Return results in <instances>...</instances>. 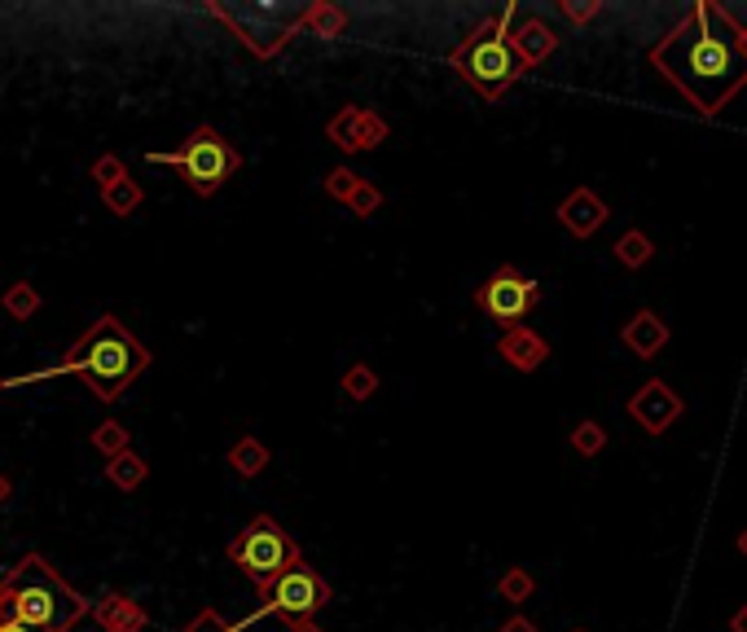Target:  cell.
I'll use <instances>...</instances> for the list:
<instances>
[{"label":"cell","mask_w":747,"mask_h":632,"mask_svg":"<svg viewBox=\"0 0 747 632\" xmlns=\"http://www.w3.org/2000/svg\"><path fill=\"white\" fill-rule=\"evenodd\" d=\"M651 66L700 115H717L747 84V26L730 9L700 0L651 48Z\"/></svg>","instance_id":"obj_1"},{"label":"cell","mask_w":747,"mask_h":632,"mask_svg":"<svg viewBox=\"0 0 747 632\" xmlns=\"http://www.w3.org/2000/svg\"><path fill=\"white\" fill-rule=\"evenodd\" d=\"M154 364V351L119 320V316H97L66 351H62V360L57 364H48V369H40V373H22V378H13V382H4V386H22V382H35V378H62V373H75L97 400H106V404H115L145 369Z\"/></svg>","instance_id":"obj_2"},{"label":"cell","mask_w":747,"mask_h":632,"mask_svg":"<svg viewBox=\"0 0 747 632\" xmlns=\"http://www.w3.org/2000/svg\"><path fill=\"white\" fill-rule=\"evenodd\" d=\"M84 615H93V602L75 593L44 554H26L0 580V620L26 624L35 632H71Z\"/></svg>","instance_id":"obj_3"},{"label":"cell","mask_w":747,"mask_h":632,"mask_svg":"<svg viewBox=\"0 0 747 632\" xmlns=\"http://www.w3.org/2000/svg\"><path fill=\"white\" fill-rule=\"evenodd\" d=\"M510 18H515V4L510 9H501V13H492V18H484L453 53H448V66L479 92V97H488V101H497L519 75H523V62L515 57V48H510Z\"/></svg>","instance_id":"obj_4"},{"label":"cell","mask_w":747,"mask_h":632,"mask_svg":"<svg viewBox=\"0 0 747 632\" xmlns=\"http://www.w3.org/2000/svg\"><path fill=\"white\" fill-rule=\"evenodd\" d=\"M150 163H167V167H176L181 172V181L198 194V198H212V194H220L225 189V181L242 167V150L234 145V141H225L212 123H203V128H194L176 150H154V154H145Z\"/></svg>","instance_id":"obj_5"},{"label":"cell","mask_w":747,"mask_h":632,"mask_svg":"<svg viewBox=\"0 0 747 632\" xmlns=\"http://www.w3.org/2000/svg\"><path fill=\"white\" fill-rule=\"evenodd\" d=\"M225 554H229V563L256 585V593H264L278 576H286L291 567L304 563L295 536H286V532L278 527V519H269V514H256V519L229 541Z\"/></svg>","instance_id":"obj_6"},{"label":"cell","mask_w":747,"mask_h":632,"mask_svg":"<svg viewBox=\"0 0 747 632\" xmlns=\"http://www.w3.org/2000/svg\"><path fill=\"white\" fill-rule=\"evenodd\" d=\"M207 13L220 18L256 57H273L300 35L308 4H220V0H207Z\"/></svg>","instance_id":"obj_7"},{"label":"cell","mask_w":747,"mask_h":632,"mask_svg":"<svg viewBox=\"0 0 747 632\" xmlns=\"http://www.w3.org/2000/svg\"><path fill=\"white\" fill-rule=\"evenodd\" d=\"M331 602V585L313 571V567H291L286 576H278L264 593H260V611L264 615H278L286 624H300V620H313L322 607Z\"/></svg>","instance_id":"obj_8"},{"label":"cell","mask_w":747,"mask_h":632,"mask_svg":"<svg viewBox=\"0 0 747 632\" xmlns=\"http://www.w3.org/2000/svg\"><path fill=\"white\" fill-rule=\"evenodd\" d=\"M541 299V286L532 277H523L519 269H497L479 291H475V304L484 308V316H492L501 329H519L523 316L537 308Z\"/></svg>","instance_id":"obj_9"},{"label":"cell","mask_w":747,"mask_h":632,"mask_svg":"<svg viewBox=\"0 0 747 632\" xmlns=\"http://www.w3.org/2000/svg\"><path fill=\"white\" fill-rule=\"evenodd\" d=\"M326 137L344 150V154H366V150H378L387 141V119L378 110H366V106H344L331 123H326Z\"/></svg>","instance_id":"obj_10"},{"label":"cell","mask_w":747,"mask_h":632,"mask_svg":"<svg viewBox=\"0 0 747 632\" xmlns=\"http://www.w3.org/2000/svg\"><path fill=\"white\" fill-rule=\"evenodd\" d=\"M682 395L669 386V382H660V378H651L647 386H638L634 391V400H629V413H634V422L647 431V435H664L678 417H682Z\"/></svg>","instance_id":"obj_11"},{"label":"cell","mask_w":747,"mask_h":632,"mask_svg":"<svg viewBox=\"0 0 747 632\" xmlns=\"http://www.w3.org/2000/svg\"><path fill=\"white\" fill-rule=\"evenodd\" d=\"M93 620H97V629L101 632H145L150 629L145 607L132 602V598L119 593V589H110V593H101V598L93 602Z\"/></svg>","instance_id":"obj_12"},{"label":"cell","mask_w":747,"mask_h":632,"mask_svg":"<svg viewBox=\"0 0 747 632\" xmlns=\"http://www.w3.org/2000/svg\"><path fill=\"white\" fill-rule=\"evenodd\" d=\"M559 220H563L567 233L594 238V233L607 225V203H603L594 189H572V194L559 203Z\"/></svg>","instance_id":"obj_13"},{"label":"cell","mask_w":747,"mask_h":632,"mask_svg":"<svg viewBox=\"0 0 747 632\" xmlns=\"http://www.w3.org/2000/svg\"><path fill=\"white\" fill-rule=\"evenodd\" d=\"M497 351H501V356H506V364H510V369H519V373L541 369V364H545V356H550L545 338H541L537 329H528V325L506 329V334H501V342H497Z\"/></svg>","instance_id":"obj_14"},{"label":"cell","mask_w":747,"mask_h":632,"mask_svg":"<svg viewBox=\"0 0 747 632\" xmlns=\"http://www.w3.org/2000/svg\"><path fill=\"white\" fill-rule=\"evenodd\" d=\"M510 48H515V57L523 62V70H532V66H541V62L559 48V35H554L541 18H528V22L510 35Z\"/></svg>","instance_id":"obj_15"},{"label":"cell","mask_w":747,"mask_h":632,"mask_svg":"<svg viewBox=\"0 0 747 632\" xmlns=\"http://www.w3.org/2000/svg\"><path fill=\"white\" fill-rule=\"evenodd\" d=\"M625 347H629L634 356L651 360V356H660V351L669 347V325L651 313V308H642V313H634V320L625 325Z\"/></svg>","instance_id":"obj_16"},{"label":"cell","mask_w":747,"mask_h":632,"mask_svg":"<svg viewBox=\"0 0 747 632\" xmlns=\"http://www.w3.org/2000/svg\"><path fill=\"white\" fill-rule=\"evenodd\" d=\"M106 479H110V488H119V492H137V488L150 479V466H145V457H137V453L128 448V453H119V457L106 461Z\"/></svg>","instance_id":"obj_17"},{"label":"cell","mask_w":747,"mask_h":632,"mask_svg":"<svg viewBox=\"0 0 747 632\" xmlns=\"http://www.w3.org/2000/svg\"><path fill=\"white\" fill-rule=\"evenodd\" d=\"M229 470L242 475V479H256L269 470V448L256 439V435H242L234 448H229Z\"/></svg>","instance_id":"obj_18"},{"label":"cell","mask_w":747,"mask_h":632,"mask_svg":"<svg viewBox=\"0 0 747 632\" xmlns=\"http://www.w3.org/2000/svg\"><path fill=\"white\" fill-rule=\"evenodd\" d=\"M101 203H106V211H110V216H119V220L137 216V211H141V203H145V194H141V181H132V176L115 181L110 189H101Z\"/></svg>","instance_id":"obj_19"},{"label":"cell","mask_w":747,"mask_h":632,"mask_svg":"<svg viewBox=\"0 0 747 632\" xmlns=\"http://www.w3.org/2000/svg\"><path fill=\"white\" fill-rule=\"evenodd\" d=\"M304 26H308V31H317L322 40H335V35H344V26H348V13H344L339 4H326V0H317V4H308V13H304Z\"/></svg>","instance_id":"obj_20"},{"label":"cell","mask_w":747,"mask_h":632,"mask_svg":"<svg viewBox=\"0 0 747 632\" xmlns=\"http://www.w3.org/2000/svg\"><path fill=\"white\" fill-rule=\"evenodd\" d=\"M40 291L31 286V282H13L4 295H0V308H4V316H13V320H31V316L40 313Z\"/></svg>","instance_id":"obj_21"},{"label":"cell","mask_w":747,"mask_h":632,"mask_svg":"<svg viewBox=\"0 0 747 632\" xmlns=\"http://www.w3.org/2000/svg\"><path fill=\"white\" fill-rule=\"evenodd\" d=\"M651 255H656V247H651V238H647L642 229H629V233L616 242V260H620L625 269H642V264H651Z\"/></svg>","instance_id":"obj_22"},{"label":"cell","mask_w":747,"mask_h":632,"mask_svg":"<svg viewBox=\"0 0 747 632\" xmlns=\"http://www.w3.org/2000/svg\"><path fill=\"white\" fill-rule=\"evenodd\" d=\"M88 444H93L101 457H119V453H128L132 435H128V426H123V422H101V426L88 435Z\"/></svg>","instance_id":"obj_23"},{"label":"cell","mask_w":747,"mask_h":632,"mask_svg":"<svg viewBox=\"0 0 747 632\" xmlns=\"http://www.w3.org/2000/svg\"><path fill=\"white\" fill-rule=\"evenodd\" d=\"M572 448H576L581 457H598V453L607 448V431H603L598 422H581V426L572 431Z\"/></svg>","instance_id":"obj_24"},{"label":"cell","mask_w":747,"mask_h":632,"mask_svg":"<svg viewBox=\"0 0 747 632\" xmlns=\"http://www.w3.org/2000/svg\"><path fill=\"white\" fill-rule=\"evenodd\" d=\"M344 391H348V400H370L374 391H378V373H374L370 364H353L344 373Z\"/></svg>","instance_id":"obj_25"},{"label":"cell","mask_w":747,"mask_h":632,"mask_svg":"<svg viewBox=\"0 0 747 632\" xmlns=\"http://www.w3.org/2000/svg\"><path fill=\"white\" fill-rule=\"evenodd\" d=\"M497 593H501L506 602H528V598H532V576H528L523 567H510V571L497 580Z\"/></svg>","instance_id":"obj_26"},{"label":"cell","mask_w":747,"mask_h":632,"mask_svg":"<svg viewBox=\"0 0 747 632\" xmlns=\"http://www.w3.org/2000/svg\"><path fill=\"white\" fill-rule=\"evenodd\" d=\"M344 207H348L353 216H361V220H370L374 211L382 207V189H378V185H370V181H361V185L353 189V198H348Z\"/></svg>","instance_id":"obj_27"},{"label":"cell","mask_w":747,"mask_h":632,"mask_svg":"<svg viewBox=\"0 0 747 632\" xmlns=\"http://www.w3.org/2000/svg\"><path fill=\"white\" fill-rule=\"evenodd\" d=\"M128 176V167H123V159L119 154H101L97 163H93V181H97V189H110L115 181H123Z\"/></svg>","instance_id":"obj_28"},{"label":"cell","mask_w":747,"mask_h":632,"mask_svg":"<svg viewBox=\"0 0 747 632\" xmlns=\"http://www.w3.org/2000/svg\"><path fill=\"white\" fill-rule=\"evenodd\" d=\"M357 185H361V176H357V172H348V167H335V172H326V194H331L335 203H348Z\"/></svg>","instance_id":"obj_29"},{"label":"cell","mask_w":747,"mask_h":632,"mask_svg":"<svg viewBox=\"0 0 747 632\" xmlns=\"http://www.w3.org/2000/svg\"><path fill=\"white\" fill-rule=\"evenodd\" d=\"M181 632H242V624H229L220 611H198Z\"/></svg>","instance_id":"obj_30"},{"label":"cell","mask_w":747,"mask_h":632,"mask_svg":"<svg viewBox=\"0 0 747 632\" xmlns=\"http://www.w3.org/2000/svg\"><path fill=\"white\" fill-rule=\"evenodd\" d=\"M563 13H567L572 22H589V18H598V13H603V4H598V0H585V4L563 0Z\"/></svg>","instance_id":"obj_31"},{"label":"cell","mask_w":747,"mask_h":632,"mask_svg":"<svg viewBox=\"0 0 747 632\" xmlns=\"http://www.w3.org/2000/svg\"><path fill=\"white\" fill-rule=\"evenodd\" d=\"M497 632H537V624H532V620H523V615H515V620H506Z\"/></svg>","instance_id":"obj_32"},{"label":"cell","mask_w":747,"mask_h":632,"mask_svg":"<svg viewBox=\"0 0 747 632\" xmlns=\"http://www.w3.org/2000/svg\"><path fill=\"white\" fill-rule=\"evenodd\" d=\"M730 632H747V607L735 611V620H730Z\"/></svg>","instance_id":"obj_33"},{"label":"cell","mask_w":747,"mask_h":632,"mask_svg":"<svg viewBox=\"0 0 747 632\" xmlns=\"http://www.w3.org/2000/svg\"><path fill=\"white\" fill-rule=\"evenodd\" d=\"M286 632H326V629H317L313 620H300V624H286Z\"/></svg>","instance_id":"obj_34"},{"label":"cell","mask_w":747,"mask_h":632,"mask_svg":"<svg viewBox=\"0 0 747 632\" xmlns=\"http://www.w3.org/2000/svg\"><path fill=\"white\" fill-rule=\"evenodd\" d=\"M13 497V483H9V475H0V505Z\"/></svg>","instance_id":"obj_35"},{"label":"cell","mask_w":747,"mask_h":632,"mask_svg":"<svg viewBox=\"0 0 747 632\" xmlns=\"http://www.w3.org/2000/svg\"><path fill=\"white\" fill-rule=\"evenodd\" d=\"M0 632H35V629H26V624H13V620H0Z\"/></svg>","instance_id":"obj_36"},{"label":"cell","mask_w":747,"mask_h":632,"mask_svg":"<svg viewBox=\"0 0 747 632\" xmlns=\"http://www.w3.org/2000/svg\"><path fill=\"white\" fill-rule=\"evenodd\" d=\"M739 554H744V558H747V527H744V532H739Z\"/></svg>","instance_id":"obj_37"},{"label":"cell","mask_w":747,"mask_h":632,"mask_svg":"<svg viewBox=\"0 0 747 632\" xmlns=\"http://www.w3.org/2000/svg\"><path fill=\"white\" fill-rule=\"evenodd\" d=\"M0 391H4V378H0Z\"/></svg>","instance_id":"obj_38"},{"label":"cell","mask_w":747,"mask_h":632,"mask_svg":"<svg viewBox=\"0 0 747 632\" xmlns=\"http://www.w3.org/2000/svg\"><path fill=\"white\" fill-rule=\"evenodd\" d=\"M576 632H581V629H576Z\"/></svg>","instance_id":"obj_39"}]
</instances>
